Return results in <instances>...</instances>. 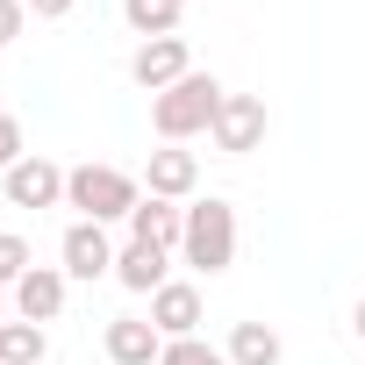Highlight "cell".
I'll list each match as a JSON object with an SVG mask.
<instances>
[{"label":"cell","instance_id":"4fadbf2b","mask_svg":"<svg viewBox=\"0 0 365 365\" xmlns=\"http://www.w3.org/2000/svg\"><path fill=\"white\" fill-rule=\"evenodd\" d=\"M165 258H172V251H158V244H122V251H115V279H122L129 294H158V287H165Z\"/></svg>","mask_w":365,"mask_h":365},{"label":"cell","instance_id":"2e32d148","mask_svg":"<svg viewBox=\"0 0 365 365\" xmlns=\"http://www.w3.org/2000/svg\"><path fill=\"white\" fill-rule=\"evenodd\" d=\"M43 322H22V315H8L0 322V365H43Z\"/></svg>","mask_w":365,"mask_h":365},{"label":"cell","instance_id":"44dd1931","mask_svg":"<svg viewBox=\"0 0 365 365\" xmlns=\"http://www.w3.org/2000/svg\"><path fill=\"white\" fill-rule=\"evenodd\" d=\"M22 8H29V15H36V22H65V15H72V8H79V0H22Z\"/></svg>","mask_w":365,"mask_h":365},{"label":"cell","instance_id":"5bb4252c","mask_svg":"<svg viewBox=\"0 0 365 365\" xmlns=\"http://www.w3.org/2000/svg\"><path fill=\"white\" fill-rule=\"evenodd\" d=\"M222 351H230V365H279V329L272 322H237Z\"/></svg>","mask_w":365,"mask_h":365},{"label":"cell","instance_id":"7c38bea8","mask_svg":"<svg viewBox=\"0 0 365 365\" xmlns=\"http://www.w3.org/2000/svg\"><path fill=\"white\" fill-rule=\"evenodd\" d=\"M108 358H115V365H158V358H165L158 322H150V315H115V322H108Z\"/></svg>","mask_w":365,"mask_h":365},{"label":"cell","instance_id":"cb8c5ba5","mask_svg":"<svg viewBox=\"0 0 365 365\" xmlns=\"http://www.w3.org/2000/svg\"><path fill=\"white\" fill-rule=\"evenodd\" d=\"M179 8H187V0H179Z\"/></svg>","mask_w":365,"mask_h":365},{"label":"cell","instance_id":"603a6c76","mask_svg":"<svg viewBox=\"0 0 365 365\" xmlns=\"http://www.w3.org/2000/svg\"><path fill=\"white\" fill-rule=\"evenodd\" d=\"M0 322H8V301H0Z\"/></svg>","mask_w":365,"mask_h":365},{"label":"cell","instance_id":"7a4b0ae2","mask_svg":"<svg viewBox=\"0 0 365 365\" xmlns=\"http://www.w3.org/2000/svg\"><path fill=\"white\" fill-rule=\"evenodd\" d=\"M143 201V187L122 172V165H72L65 172V208H79V222H129Z\"/></svg>","mask_w":365,"mask_h":365},{"label":"cell","instance_id":"30bf717a","mask_svg":"<svg viewBox=\"0 0 365 365\" xmlns=\"http://www.w3.org/2000/svg\"><path fill=\"white\" fill-rule=\"evenodd\" d=\"M150 322H158V336H165V344H172V336H201V287L165 279V287L150 294Z\"/></svg>","mask_w":365,"mask_h":365},{"label":"cell","instance_id":"7402d4cb","mask_svg":"<svg viewBox=\"0 0 365 365\" xmlns=\"http://www.w3.org/2000/svg\"><path fill=\"white\" fill-rule=\"evenodd\" d=\"M351 329H358V344H365V301H358V308H351Z\"/></svg>","mask_w":365,"mask_h":365},{"label":"cell","instance_id":"5b68a950","mask_svg":"<svg viewBox=\"0 0 365 365\" xmlns=\"http://www.w3.org/2000/svg\"><path fill=\"white\" fill-rule=\"evenodd\" d=\"M208 136H215V150H230V158L258 150V143H265V101H258V93H230Z\"/></svg>","mask_w":365,"mask_h":365},{"label":"cell","instance_id":"d6986e66","mask_svg":"<svg viewBox=\"0 0 365 365\" xmlns=\"http://www.w3.org/2000/svg\"><path fill=\"white\" fill-rule=\"evenodd\" d=\"M22 158H29V150H22V122H15V115H0V172H15Z\"/></svg>","mask_w":365,"mask_h":365},{"label":"cell","instance_id":"9a60e30c","mask_svg":"<svg viewBox=\"0 0 365 365\" xmlns=\"http://www.w3.org/2000/svg\"><path fill=\"white\" fill-rule=\"evenodd\" d=\"M179 0H122V22L143 36V43H158V36H179Z\"/></svg>","mask_w":365,"mask_h":365},{"label":"cell","instance_id":"52a82bcc","mask_svg":"<svg viewBox=\"0 0 365 365\" xmlns=\"http://www.w3.org/2000/svg\"><path fill=\"white\" fill-rule=\"evenodd\" d=\"M187 72H194V58H187V43H179V36L136 43V58H129V79H136L143 93H165V86H179Z\"/></svg>","mask_w":365,"mask_h":365},{"label":"cell","instance_id":"6da1fadb","mask_svg":"<svg viewBox=\"0 0 365 365\" xmlns=\"http://www.w3.org/2000/svg\"><path fill=\"white\" fill-rule=\"evenodd\" d=\"M222 79L215 72H187L179 86H165V93H150V129L165 136V143H187V136H208L215 129V115H222Z\"/></svg>","mask_w":365,"mask_h":365},{"label":"cell","instance_id":"3957f363","mask_svg":"<svg viewBox=\"0 0 365 365\" xmlns=\"http://www.w3.org/2000/svg\"><path fill=\"white\" fill-rule=\"evenodd\" d=\"M179 258H187L194 272H208V279L230 272V265H237V208L215 201V194L194 201V208H187V237H179Z\"/></svg>","mask_w":365,"mask_h":365},{"label":"cell","instance_id":"ac0fdd59","mask_svg":"<svg viewBox=\"0 0 365 365\" xmlns=\"http://www.w3.org/2000/svg\"><path fill=\"white\" fill-rule=\"evenodd\" d=\"M29 265H36V258H29V244H22L15 230H0V287H15Z\"/></svg>","mask_w":365,"mask_h":365},{"label":"cell","instance_id":"277c9868","mask_svg":"<svg viewBox=\"0 0 365 365\" xmlns=\"http://www.w3.org/2000/svg\"><path fill=\"white\" fill-rule=\"evenodd\" d=\"M0 194H8V208H58L65 201V165L29 150L15 172H0Z\"/></svg>","mask_w":365,"mask_h":365},{"label":"cell","instance_id":"ffe728a7","mask_svg":"<svg viewBox=\"0 0 365 365\" xmlns=\"http://www.w3.org/2000/svg\"><path fill=\"white\" fill-rule=\"evenodd\" d=\"M22 22H29L22 0H0V43H15V36H22Z\"/></svg>","mask_w":365,"mask_h":365},{"label":"cell","instance_id":"ba28073f","mask_svg":"<svg viewBox=\"0 0 365 365\" xmlns=\"http://www.w3.org/2000/svg\"><path fill=\"white\" fill-rule=\"evenodd\" d=\"M65 265H29L22 279H15V315L22 322H58L65 315Z\"/></svg>","mask_w":365,"mask_h":365},{"label":"cell","instance_id":"e0dca14e","mask_svg":"<svg viewBox=\"0 0 365 365\" xmlns=\"http://www.w3.org/2000/svg\"><path fill=\"white\" fill-rule=\"evenodd\" d=\"M158 365H230V351H215V344H201V336H172Z\"/></svg>","mask_w":365,"mask_h":365},{"label":"cell","instance_id":"8fae6325","mask_svg":"<svg viewBox=\"0 0 365 365\" xmlns=\"http://www.w3.org/2000/svg\"><path fill=\"white\" fill-rule=\"evenodd\" d=\"M179 237H187V208H179V201H158V194H143V201H136V215H129V244L179 251Z\"/></svg>","mask_w":365,"mask_h":365},{"label":"cell","instance_id":"8992f818","mask_svg":"<svg viewBox=\"0 0 365 365\" xmlns=\"http://www.w3.org/2000/svg\"><path fill=\"white\" fill-rule=\"evenodd\" d=\"M58 258H65V279H108V272H115L108 222H72L65 244H58Z\"/></svg>","mask_w":365,"mask_h":365},{"label":"cell","instance_id":"9c48e42d","mask_svg":"<svg viewBox=\"0 0 365 365\" xmlns=\"http://www.w3.org/2000/svg\"><path fill=\"white\" fill-rule=\"evenodd\" d=\"M143 187H150L158 201H194V187H201V158H194V150H179V143L150 150V165H143Z\"/></svg>","mask_w":365,"mask_h":365}]
</instances>
